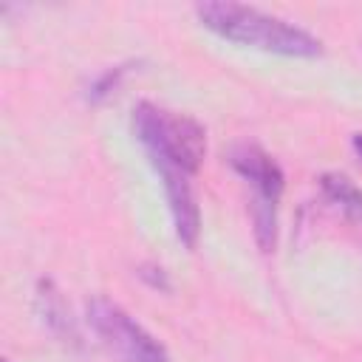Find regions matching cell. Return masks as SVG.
<instances>
[{
  "label": "cell",
  "mask_w": 362,
  "mask_h": 362,
  "mask_svg": "<svg viewBox=\"0 0 362 362\" xmlns=\"http://www.w3.org/2000/svg\"><path fill=\"white\" fill-rule=\"evenodd\" d=\"M133 65H136V62H119V65H110V68H105L102 74H96V76L88 82V88H85V99H88L90 105H102L105 99H110V96L119 90L122 79L130 74Z\"/></svg>",
  "instance_id": "obj_7"
},
{
  "label": "cell",
  "mask_w": 362,
  "mask_h": 362,
  "mask_svg": "<svg viewBox=\"0 0 362 362\" xmlns=\"http://www.w3.org/2000/svg\"><path fill=\"white\" fill-rule=\"evenodd\" d=\"M229 167L249 184L252 189V232L260 252H272L277 243V206L286 187V175L280 164L257 144L240 141L229 150Z\"/></svg>",
  "instance_id": "obj_3"
},
{
  "label": "cell",
  "mask_w": 362,
  "mask_h": 362,
  "mask_svg": "<svg viewBox=\"0 0 362 362\" xmlns=\"http://www.w3.org/2000/svg\"><path fill=\"white\" fill-rule=\"evenodd\" d=\"M6 362H8V359H6Z\"/></svg>",
  "instance_id": "obj_10"
},
{
  "label": "cell",
  "mask_w": 362,
  "mask_h": 362,
  "mask_svg": "<svg viewBox=\"0 0 362 362\" xmlns=\"http://www.w3.org/2000/svg\"><path fill=\"white\" fill-rule=\"evenodd\" d=\"M130 130L161 178L175 238L192 249L201 235V209L192 192V178L206 156L204 124L187 113L139 102L130 113Z\"/></svg>",
  "instance_id": "obj_1"
},
{
  "label": "cell",
  "mask_w": 362,
  "mask_h": 362,
  "mask_svg": "<svg viewBox=\"0 0 362 362\" xmlns=\"http://www.w3.org/2000/svg\"><path fill=\"white\" fill-rule=\"evenodd\" d=\"M320 187L322 192L351 218H362V189L348 178V175H339V173H325L320 178Z\"/></svg>",
  "instance_id": "obj_6"
},
{
  "label": "cell",
  "mask_w": 362,
  "mask_h": 362,
  "mask_svg": "<svg viewBox=\"0 0 362 362\" xmlns=\"http://www.w3.org/2000/svg\"><path fill=\"white\" fill-rule=\"evenodd\" d=\"M195 14L206 31L218 34L221 40L246 45V48H257V51L280 54V57H305V59L322 54L320 37H314L303 25L266 14L255 6L209 0V3H198Z\"/></svg>",
  "instance_id": "obj_2"
},
{
  "label": "cell",
  "mask_w": 362,
  "mask_h": 362,
  "mask_svg": "<svg viewBox=\"0 0 362 362\" xmlns=\"http://www.w3.org/2000/svg\"><path fill=\"white\" fill-rule=\"evenodd\" d=\"M34 305H37V314L42 320V325L65 345H74L79 348L82 345V334H79V325L59 291V286L51 280V277H40L37 280V291H34Z\"/></svg>",
  "instance_id": "obj_5"
},
{
  "label": "cell",
  "mask_w": 362,
  "mask_h": 362,
  "mask_svg": "<svg viewBox=\"0 0 362 362\" xmlns=\"http://www.w3.org/2000/svg\"><path fill=\"white\" fill-rule=\"evenodd\" d=\"M351 147H354V153L362 158V133H354V136H351Z\"/></svg>",
  "instance_id": "obj_9"
},
{
  "label": "cell",
  "mask_w": 362,
  "mask_h": 362,
  "mask_svg": "<svg viewBox=\"0 0 362 362\" xmlns=\"http://www.w3.org/2000/svg\"><path fill=\"white\" fill-rule=\"evenodd\" d=\"M85 320L99 342L119 359V362H170L167 348L141 325L136 322L119 303L93 294L85 303Z\"/></svg>",
  "instance_id": "obj_4"
},
{
  "label": "cell",
  "mask_w": 362,
  "mask_h": 362,
  "mask_svg": "<svg viewBox=\"0 0 362 362\" xmlns=\"http://www.w3.org/2000/svg\"><path fill=\"white\" fill-rule=\"evenodd\" d=\"M139 277H141L147 286L158 288V291H170V277H167V272H164L161 266H156V263L139 266Z\"/></svg>",
  "instance_id": "obj_8"
}]
</instances>
